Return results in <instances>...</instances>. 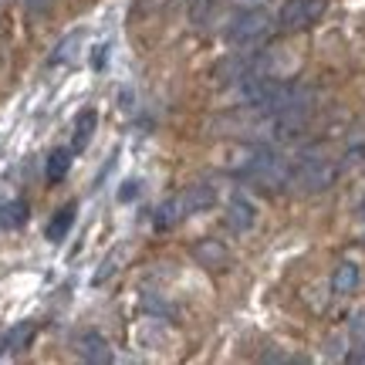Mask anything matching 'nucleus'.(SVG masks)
Here are the masks:
<instances>
[{"label": "nucleus", "mask_w": 365, "mask_h": 365, "mask_svg": "<svg viewBox=\"0 0 365 365\" xmlns=\"http://www.w3.org/2000/svg\"><path fill=\"white\" fill-rule=\"evenodd\" d=\"M291 163H287L281 153H274L271 145H254L247 153V159L240 163L237 176L244 182H254L257 190H267V193H277V190H287L291 186Z\"/></svg>", "instance_id": "1"}, {"label": "nucleus", "mask_w": 365, "mask_h": 365, "mask_svg": "<svg viewBox=\"0 0 365 365\" xmlns=\"http://www.w3.org/2000/svg\"><path fill=\"white\" fill-rule=\"evenodd\" d=\"M339 180V163L331 159H301L291 170V186L301 193H325Z\"/></svg>", "instance_id": "2"}, {"label": "nucleus", "mask_w": 365, "mask_h": 365, "mask_svg": "<svg viewBox=\"0 0 365 365\" xmlns=\"http://www.w3.org/2000/svg\"><path fill=\"white\" fill-rule=\"evenodd\" d=\"M271 27H274V17L264 11V7H244V11L227 24L223 34H227L230 44H254V41H261Z\"/></svg>", "instance_id": "3"}, {"label": "nucleus", "mask_w": 365, "mask_h": 365, "mask_svg": "<svg viewBox=\"0 0 365 365\" xmlns=\"http://www.w3.org/2000/svg\"><path fill=\"white\" fill-rule=\"evenodd\" d=\"M328 0H287L284 7L277 11V31H284V34H291V31H308L312 24H318V17L325 14Z\"/></svg>", "instance_id": "4"}, {"label": "nucleus", "mask_w": 365, "mask_h": 365, "mask_svg": "<svg viewBox=\"0 0 365 365\" xmlns=\"http://www.w3.org/2000/svg\"><path fill=\"white\" fill-rule=\"evenodd\" d=\"M190 254H193V261L200 264V267H207V271H223V267L230 264V250H227V244H223V240H213V237L196 240L193 247H190Z\"/></svg>", "instance_id": "5"}, {"label": "nucleus", "mask_w": 365, "mask_h": 365, "mask_svg": "<svg viewBox=\"0 0 365 365\" xmlns=\"http://www.w3.org/2000/svg\"><path fill=\"white\" fill-rule=\"evenodd\" d=\"M227 227L234 230V234H247L254 230V223H257V207H254V200L244 193L230 196V203H227Z\"/></svg>", "instance_id": "6"}, {"label": "nucleus", "mask_w": 365, "mask_h": 365, "mask_svg": "<svg viewBox=\"0 0 365 365\" xmlns=\"http://www.w3.org/2000/svg\"><path fill=\"white\" fill-rule=\"evenodd\" d=\"M75 352H78V359H85V362L91 365H102V362H112L115 355H112V345L102 339V331H81L78 341H75Z\"/></svg>", "instance_id": "7"}, {"label": "nucleus", "mask_w": 365, "mask_h": 365, "mask_svg": "<svg viewBox=\"0 0 365 365\" xmlns=\"http://www.w3.org/2000/svg\"><path fill=\"white\" fill-rule=\"evenodd\" d=\"M180 203H182V213H186V217L207 213V210L217 203V190H213V182H190L180 193Z\"/></svg>", "instance_id": "8"}, {"label": "nucleus", "mask_w": 365, "mask_h": 365, "mask_svg": "<svg viewBox=\"0 0 365 365\" xmlns=\"http://www.w3.org/2000/svg\"><path fill=\"white\" fill-rule=\"evenodd\" d=\"M75 217H78V203H65V207L58 210L51 217V223H48V230H44V237L51 240V244H61L68 237V230L75 227Z\"/></svg>", "instance_id": "9"}, {"label": "nucleus", "mask_w": 365, "mask_h": 365, "mask_svg": "<svg viewBox=\"0 0 365 365\" xmlns=\"http://www.w3.org/2000/svg\"><path fill=\"white\" fill-rule=\"evenodd\" d=\"M362 281V271H359V264L355 261H341L335 271H331V291L335 294H352L355 287Z\"/></svg>", "instance_id": "10"}, {"label": "nucleus", "mask_w": 365, "mask_h": 365, "mask_svg": "<svg viewBox=\"0 0 365 365\" xmlns=\"http://www.w3.org/2000/svg\"><path fill=\"white\" fill-rule=\"evenodd\" d=\"M34 331H38L34 322H21V325H14L11 331L4 335L0 349H4V352H24L27 345H31V339H34Z\"/></svg>", "instance_id": "11"}, {"label": "nucleus", "mask_w": 365, "mask_h": 365, "mask_svg": "<svg viewBox=\"0 0 365 365\" xmlns=\"http://www.w3.org/2000/svg\"><path fill=\"white\" fill-rule=\"evenodd\" d=\"M71 159H75V149H54L51 156H48V163H44V180H48V182H61L68 176Z\"/></svg>", "instance_id": "12"}, {"label": "nucleus", "mask_w": 365, "mask_h": 365, "mask_svg": "<svg viewBox=\"0 0 365 365\" xmlns=\"http://www.w3.org/2000/svg\"><path fill=\"white\" fill-rule=\"evenodd\" d=\"M182 217H186V213H182L180 196H173V200H166V203L153 213V227H156V230H170L173 223H180Z\"/></svg>", "instance_id": "13"}, {"label": "nucleus", "mask_w": 365, "mask_h": 365, "mask_svg": "<svg viewBox=\"0 0 365 365\" xmlns=\"http://www.w3.org/2000/svg\"><path fill=\"white\" fill-rule=\"evenodd\" d=\"M95 122H98V118H95V112H81V115L75 118V139H71V149H75V153H81V149L91 143Z\"/></svg>", "instance_id": "14"}, {"label": "nucleus", "mask_w": 365, "mask_h": 365, "mask_svg": "<svg viewBox=\"0 0 365 365\" xmlns=\"http://www.w3.org/2000/svg\"><path fill=\"white\" fill-rule=\"evenodd\" d=\"M24 223H27V203L24 200H11L7 207H0V227L14 230V227H24Z\"/></svg>", "instance_id": "15"}, {"label": "nucleus", "mask_w": 365, "mask_h": 365, "mask_svg": "<svg viewBox=\"0 0 365 365\" xmlns=\"http://www.w3.org/2000/svg\"><path fill=\"white\" fill-rule=\"evenodd\" d=\"M213 11H217V0H190V21L196 27H207Z\"/></svg>", "instance_id": "16"}, {"label": "nucleus", "mask_w": 365, "mask_h": 365, "mask_svg": "<svg viewBox=\"0 0 365 365\" xmlns=\"http://www.w3.org/2000/svg\"><path fill=\"white\" fill-rule=\"evenodd\" d=\"M349 339H352L355 345H362L365 341V308L352 312V318H349Z\"/></svg>", "instance_id": "17"}, {"label": "nucleus", "mask_w": 365, "mask_h": 365, "mask_svg": "<svg viewBox=\"0 0 365 365\" xmlns=\"http://www.w3.org/2000/svg\"><path fill=\"white\" fill-rule=\"evenodd\" d=\"M78 44H81V34H71L68 41H61V44H58V54L51 58V65H61V61H68V58H71V48H78Z\"/></svg>", "instance_id": "18"}, {"label": "nucleus", "mask_w": 365, "mask_h": 365, "mask_svg": "<svg viewBox=\"0 0 365 365\" xmlns=\"http://www.w3.org/2000/svg\"><path fill=\"white\" fill-rule=\"evenodd\" d=\"M135 196H139V182L135 180H129L122 190H118V200H122V203H129V200H135Z\"/></svg>", "instance_id": "19"}, {"label": "nucleus", "mask_w": 365, "mask_h": 365, "mask_svg": "<svg viewBox=\"0 0 365 365\" xmlns=\"http://www.w3.org/2000/svg\"><path fill=\"white\" fill-rule=\"evenodd\" d=\"M349 359H352V362H359V365H365V341L359 345V352H352Z\"/></svg>", "instance_id": "20"}, {"label": "nucleus", "mask_w": 365, "mask_h": 365, "mask_svg": "<svg viewBox=\"0 0 365 365\" xmlns=\"http://www.w3.org/2000/svg\"><path fill=\"white\" fill-rule=\"evenodd\" d=\"M27 7H31L34 14H41V11H44V0H27Z\"/></svg>", "instance_id": "21"}, {"label": "nucleus", "mask_w": 365, "mask_h": 365, "mask_svg": "<svg viewBox=\"0 0 365 365\" xmlns=\"http://www.w3.org/2000/svg\"><path fill=\"white\" fill-rule=\"evenodd\" d=\"M237 4H240V7H261L264 0H237Z\"/></svg>", "instance_id": "22"}, {"label": "nucleus", "mask_w": 365, "mask_h": 365, "mask_svg": "<svg viewBox=\"0 0 365 365\" xmlns=\"http://www.w3.org/2000/svg\"><path fill=\"white\" fill-rule=\"evenodd\" d=\"M359 210H362V217H365V200H362V207H359Z\"/></svg>", "instance_id": "23"}]
</instances>
